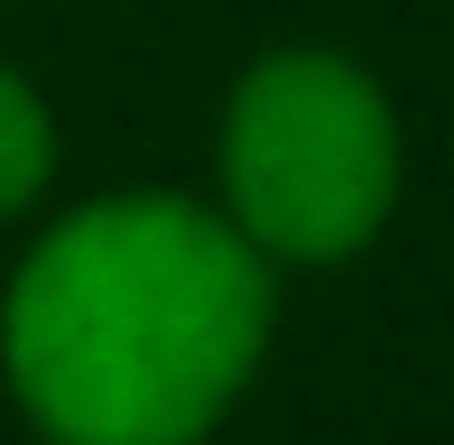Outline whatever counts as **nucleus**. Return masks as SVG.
<instances>
[{"label": "nucleus", "mask_w": 454, "mask_h": 445, "mask_svg": "<svg viewBox=\"0 0 454 445\" xmlns=\"http://www.w3.org/2000/svg\"><path fill=\"white\" fill-rule=\"evenodd\" d=\"M47 158H56V130L37 112V93L0 66V214H19L37 186H47Z\"/></svg>", "instance_id": "3"}, {"label": "nucleus", "mask_w": 454, "mask_h": 445, "mask_svg": "<svg viewBox=\"0 0 454 445\" xmlns=\"http://www.w3.org/2000/svg\"><path fill=\"white\" fill-rule=\"evenodd\" d=\"M232 222L270 260H343L380 232L399 195V130L362 66L270 56L223 121Z\"/></svg>", "instance_id": "2"}, {"label": "nucleus", "mask_w": 454, "mask_h": 445, "mask_svg": "<svg viewBox=\"0 0 454 445\" xmlns=\"http://www.w3.org/2000/svg\"><path fill=\"white\" fill-rule=\"evenodd\" d=\"M270 343V260L185 195H112L28 251L10 390L56 445H195Z\"/></svg>", "instance_id": "1"}]
</instances>
